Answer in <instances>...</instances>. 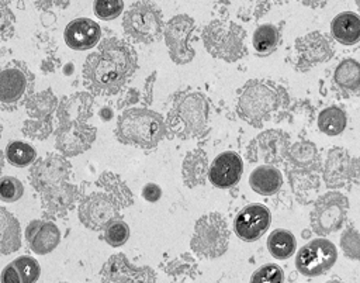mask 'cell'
<instances>
[{"label":"cell","mask_w":360,"mask_h":283,"mask_svg":"<svg viewBox=\"0 0 360 283\" xmlns=\"http://www.w3.org/2000/svg\"><path fill=\"white\" fill-rule=\"evenodd\" d=\"M138 69L134 46L121 38L108 37L83 63V83L93 96H112L124 90Z\"/></svg>","instance_id":"6da1fadb"},{"label":"cell","mask_w":360,"mask_h":283,"mask_svg":"<svg viewBox=\"0 0 360 283\" xmlns=\"http://www.w3.org/2000/svg\"><path fill=\"white\" fill-rule=\"evenodd\" d=\"M285 90L266 79L248 80L239 90L236 100L238 115L253 127L270 118L273 113L285 106Z\"/></svg>","instance_id":"7a4b0ae2"},{"label":"cell","mask_w":360,"mask_h":283,"mask_svg":"<svg viewBox=\"0 0 360 283\" xmlns=\"http://www.w3.org/2000/svg\"><path fill=\"white\" fill-rule=\"evenodd\" d=\"M167 125L162 114L146 107L125 108L115 125V137L121 144L143 149L155 148L167 137Z\"/></svg>","instance_id":"3957f363"},{"label":"cell","mask_w":360,"mask_h":283,"mask_svg":"<svg viewBox=\"0 0 360 283\" xmlns=\"http://www.w3.org/2000/svg\"><path fill=\"white\" fill-rule=\"evenodd\" d=\"M210 106L207 97L195 90H183L173 99L167 113V131L181 139L195 138L207 131Z\"/></svg>","instance_id":"277c9868"},{"label":"cell","mask_w":360,"mask_h":283,"mask_svg":"<svg viewBox=\"0 0 360 283\" xmlns=\"http://www.w3.org/2000/svg\"><path fill=\"white\" fill-rule=\"evenodd\" d=\"M121 27L131 42L152 44L163 35V14L153 1L138 0L124 13Z\"/></svg>","instance_id":"5b68a950"},{"label":"cell","mask_w":360,"mask_h":283,"mask_svg":"<svg viewBox=\"0 0 360 283\" xmlns=\"http://www.w3.org/2000/svg\"><path fill=\"white\" fill-rule=\"evenodd\" d=\"M229 238L226 218L221 213H207L195 221L190 246L200 258L214 259L228 251Z\"/></svg>","instance_id":"8992f818"},{"label":"cell","mask_w":360,"mask_h":283,"mask_svg":"<svg viewBox=\"0 0 360 283\" xmlns=\"http://www.w3.org/2000/svg\"><path fill=\"white\" fill-rule=\"evenodd\" d=\"M245 30L228 20H212L201 32L207 52L225 62H235L245 54Z\"/></svg>","instance_id":"52a82bcc"},{"label":"cell","mask_w":360,"mask_h":283,"mask_svg":"<svg viewBox=\"0 0 360 283\" xmlns=\"http://www.w3.org/2000/svg\"><path fill=\"white\" fill-rule=\"evenodd\" d=\"M34 75L21 61L0 65V110L13 111L34 92Z\"/></svg>","instance_id":"ba28073f"},{"label":"cell","mask_w":360,"mask_h":283,"mask_svg":"<svg viewBox=\"0 0 360 283\" xmlns=\"http://www.w3.org/2000/svg\"><path fill=\"white\" fill-rule=\"evenodd\" d=\"M349 200L336 190L323 193L316 199L309 214L311 229L321 237L330 235L342 228L349 213Z\"/></svg>","instance_id":"9c48e42d"},{"label":"cell","mask_w":360,"mask_h":283,"mask_svg":"<svg viewBox=\"0 0 360 283\" xmlns=\"http://www.w3.org/2000/svg\"><path fill=\"white\" fill-rule=\"evenodd\" d=\"M121 208L122 207L103 190L91 191L80 199L77 218L86 228L103 231L111 221L121 218Z\"/></svg>","instance_id":"30bf717a"},{"label":"cell","mask_w":360,"mask_h":283,"mask_svg":"<svg viewBox=\"0 0 360 283\" xmlns=\"http://www.w3.org/2000/svg\"><path fill=\"white\" fill-rule=\"evenodd\" d=\"M338 259V249L326 238H315L298 249L295 255L297 270L307 277L326 273Z\"/></svg>","instance_id":"8fae6325"},{"label":"cell","mask_w":360,"mask_h":283,"mask_svg":"<svg viewBox=\"0 0 360 283\" xmlns=\"http://www.w3.org/2000/svg\"><path fill=\"white\" fill-rule=\"evenodd\" d=\"M72 176V165L60 153L49 152L45 156L37 159L28 172V180L32 189L38 193L65 183Z\"/></svg>","instance_id":"7c38bea8"},{"label":"cell","mask_w":360,"mask_h":283,"mask_svg":"<svg viewBox=\"0 0 360 283\" xmlns=\"http://www.w3.org/2000/svg\"><path fill=\"white\" fill-rule=\"evenodd\" d=\"M194 27V20L187 14H177L172 17L163 27L165 44L172 61L177 65L191 62L195 55L194 49L190 46V37Z\"/></svg>","instance_id":"4fadbf2b"},{"label":"cell","mask_w":360,"mask_h":283,"mask_svg":"<svg viewBox=\"0 0 360 283\" xmlns=\"http://www.w3.org/2000/svg\"><path fill=\"white\" fill-rule=\"evenodd\" d=\"M321 170L328 187H345L352 182H357L359 159L352 156L346 148L332 146L326 153V161Z\"/></svg>","instance_id":"5bb4252c"},{"label":"cell","mask_w":360,"mask_h":283,"mask_svg":"<svg viewBox=\"0 0 360 283\" xmlns=\"http://www.w3.org/2000/svg\"><path fill=\"white\" fill-rule=\"evenodd\" d=\"M335 52L333 42L329 35L312 31L295 41V68L298 70H308L312 66L328 62Z\"/></svg>","instance_id":"9a60e30c"},{"label":"cell","mask_w":360,"mask_h":283,"mask_svg":"<svg viewBox=\"0 0 360 283\" xmlns=\"http://www.w3.org/2000/svg\"><path fill=\"white\" fill-rule=\"evenodd\" d=\"M103 283H155L156 272L150 266H135L125 253L110 256L100 270Z\"/></svg>","instance_id":"2e32d148"},{"label":"cell","mask_w":360,"mask_h":283,"mask_svg":"<svg viewBox=\"0 0 360 283\" xmlns=\"http://www.w3.org/2000/svg\"><path fill=\"white\" fill-rule=\"evenodd\" d=\"M290 145L288 134L280 130H267L256 135L246 148V158L249 162H264V165H274L285 159V152Z\"/></svg>","instance_id":"e0dca14e"},{"label":"cell","mask_w":360,"mask_h":283,"mask_svg":"<svg viewBox=\"0 0 360 283\" xmlns=\"http://www.w3.org/2000/svg\"><path fill=\"white\" fill-rule=\"evenodd\" d=\"M97 135L96 127L87 122L59 124L55 131V148L65 158H73L86 152Z\"/></svg>","instance_id":"ac0fdd59"},{"label":"cell","mask_w":360,"mask_h":283,"mask_svg":"<svg viewBox=\"0 0 360 283\" xmlns=\"http://www.w3.org/2000/svg\"><path fill=\"white\" fill-rule=\"evenodd\" d=\"M271 224L270 210L259 203L245 206L233 220V232L245 242H255L267 232Z\"/></svg>","instance_id":"d6986e66"},{"label":"cell","mask_w":360,"mask_h":283,"mask_svg":"<svg viewBox=\"0 0 360 283\" xmlns=\"http://www.w3.org/2000/svg\"><path fill=\"white\" fill-rule=\"evenodd\" d=\"M41 194V208L48 217H63L66 215L75 204L82 199V189L73 183L65 182L52 186Z\"/></svg>","instance_id":"ffe728a7"},{"label":"cell","mask_w":360,"mask_h":283,"mask_svg":"<svg viewBox=\"0 0 360 283\" xmlns=\"http://www.w3.org/2000/svg\"><path fill=\"white\" fill-rule=\"evenodd\" d=\"M243 172L240 156L233 151L219 153L208 168L207 177L218 189H229L238 184Z\"/></svg>","instance_id":"44dd1931"},{"label":"cell","mask_w":360,"mask_h":283,"mask_svg":"<svg viewBox=\"0 0 360 283\" xmlns=\"http://www.w3.org/2000/svg\"><path fill=\"white\" fill-rule=\"evenodd\" d=\"M28 248L37 255L51 253L60 242V231L51 220H32L24 232Z\"/></svg>","instance_id":"7402d4cb"},{"label":"cell","mask_w":360,"mask_h":283,"mask_svg":"<svg viewBox=\"0 0 360 283\" xmlns=\"http://www.w3.org/2000/svg\"><path fill=\"white\" fill-rule=\"evenodd\" d=\"M63 38L69 48L75 51H87L100 42L101 28L96 21L87 17L75 18L65 27Z\"/></svg>","instance_id":"603a6c76"},{"label":"cell","mask_w":360,"mask_h":283,"mask_svg":"<svg viewBox=\"0 0 360 283\" xmlns=\"http://www.w3.org/2000/svg\"><path fill=\"white\" fill-rule=\"evenodd\" d=\"M94 97L90 92H76L65 96L56 107V118L59 124L87 122L93 115Z\"/></svg>","instance_id":"cb8c5ba5"},{"label":"cell","mask_w":360,"mask_h":283,"mask_svg":"<svg viewBox=\"0 0 360 283\" xmlns=\"http://www.w3.org/2000/svg\"><path fill=\"white\" fill-rule=\"evenodd\" d=\"M285 159L288 165L297 169L308 172H319L322 169L319 151L311 141H297L288 145L285 152Z\"/></svg>","instance_id":"d4e9b609"},{"label":"cell","mask_w":360,"mask_h":283,"mask_svg":"<svg viewBox=\"0 0 360 283\" xmlns=\"http://www.w3.org/2000/svg\"><path fill=\"white\" fill-rule=\"evenodd\" d=\"M208 168H210V163H208V156L205 151L200 148L188 151L181 165V175L186 186L197 187L200 184H204L208 175Z\"/></svg>","instance_id":"484cf974"},{"label":"cell","mask_w":360,"mask_h":283,"mask_svg":"<svg viewBox=\"0 0 360 283\" xmlns=\"http://www.w3.org/2000/svg\"><path fill=\"white\" fill-rule=\"evenodd\" d=\"M249 184L253 191L262 196H271L283 186V175L274 165H260L249 176Z\"/></svg>","instance_id":"4316f807"},{"label":"cell","mask_w":360,"mask_h":283,"mask_svg":"<svg viewBox=\"0 0 360 283\" xmlns=\"http://www.w3.org/2000/svg\"><path fill=\"white\" fill-rule=\"evenodd\" d=\"M330 32L335 41L342 45H354L360 39V17L353 11L338 14L330 23Z\"/></svg>","instance_id":"83f0119b"},{"label":"cell","mask_w":360,"mask_h":283,"mask_svg":"<svg viewBox=\"0 0 360 283\" xmlns=\"http://www.w3.org/2000/svg\"><path fill=\"white\" fill-rule=\"evenodd\" d=\"M333 84L345 96L357 94L360 90V65L353 58L343 59L333 70Z\"/></svg>","instance_id":"f1b7e54d"},{"label":"cell","mask_w":360,"mask_h":283,"mask_svg":"<svg viewBox=\"0 0 360 283\" xmlns=\"http://www.w3.org/2000/svg\"><path fill=\"white\" fill-rule=\"evenodd\" d=\"M21 248V227L18 220L0 207V255H8Z\"/></svg>","instance_id":"f546056e"},{"label":"cell","mask_w":360,"mask_h":283,"mask_svg":"<svg viewBox=\"0 0 360 283\" xmlns=\"http://www.w3.org/2000/svg\"><path fill=\"white\" fill-rule=\"evenodd\" d=\"M96 184L104 193L111 196L121 207H128L134 203V194L131 189L117 173H112L108 170L103 172L96 180Z\"/></svg>","instance_id":"4dcf8cb0"},{"label":"cell","mask_w":360,"mask_h":283,"mask_svg":"<svg viewBox=\"0 0 360 283\" xmlns=\"http://www.w3.org/2000/svg\"><path fill=\"white\" fill-rule=\"evenodd\" d=\"M58 104V99L51 89L32 93L24 103L27 114L31 118H51V115L56 111Z\"/></svg>","instance_id":"1f68e13d"},{"label":"cell","mask_w":360,"mask_h":283,"mask_svg":"<svg viewBox=\"0 0 360 283\" xmlns=\"http://www.w3.org/2000/svg\"><path fill=\"white\" fill-rule=\"evenodd\" d=\"M267 249L276 259H288L297 249V239L288 229L277 228L267 238Z\"/></svg>","instance_id":"d6a6232c"},{"label":"cell","mask_w":360,"mask_h":283,"mask_svg":"<svg viewBox=\"0 0 360 283\" xmlns=\"http://www.w3.org/2000/svg\"><path fill=\"white\" fill-rule=\"evenodd\" d=\"M346 124H347L346 113L338 106L326 107L318 115V128H319V131L329 135V137H335V135L342 134L346 128Z\"/></svg>","instance_id":"836d02e7"},{"label":"cell","mask_w":360,"mask_h":283,"mask_svg":"<svg viewBox=\"0 0 360 283\" xmlns=\"http://www.w3.org/2000/svg\"><path fill=\"white\" fill-rule=\"evenodd\" d=\"M280 42V30L274 24L259 25L252 37V44L259 55H270Z\"/></svg>","instance_id":"e575fe53"},{"label":"cell","mask_w":360,"mask_h":283,"mask_svg":"<svg viewBox=\"0 0 360 283\" xmlns=\"http://www.w3.org/2000/svg\"><path fill=\"white\" fill-rule=\"evenodd\" d=\"M4 158L15 168H24L32 165L37 159V149L28 142L11 141L4 149Z\"/></svg>","instance_id":"d590c367"},{"label":"cell","mask_w":360,"mask_h":283,"mask_svg":"<svg viewBox=\"0 0 360 283\" xmlns=\"http://www.w3.org/2000/svg\"><path fill=\"white\" fill-rule=\"evenodd\" d=\"M162 268L167 275L173 276V279H184V276L194 279L198 275L197 262L190 253H181L180 256H176L163 263Z\"/></svg>","instance_id":"8d00e7d4"},{"label":"cell","mask_w":360,"mask_h":283,"mask_svg":"<svg viewBox=\"0 0 360 283\" xmlns=\"http://www.w3.org/2000/svg\"><path fill=\"white\" fill-rule=\"evenodd\" d=\"M11 263L18 272L21 283H37L41 275V268L37 259L30 255H22L15 258Z\"/></svg>","instance_id":"74e56055"},{"label":"cell","mask_w":360,"mask_h":283,"mask_svg":"<svg viewBox=\"0 0 360 283\" xmlns=\"http://www.w3.org/2000/svg\"><path fill=\"white\" fill-rule=\"evenodd\" d=\"M103 231H104L103 234L104 241L112 248L124 245L129 238V227L122 218H117L111 221Z\"/></svg>","instance_id":"f35d334b"},{"label":"cell","mask_w":360,"mask_h":283,"mask_svg":"<svg viewBox=\"0 0 360 283\" xmlns=\"http://www.w3.org/2000/svg\"><path fill=\"white\" fill-rule=\"evenodd\" d=\"M21 131L25 137L31 139L42 141L52 134L53 128L51 118H30L22 122Z\"/></svg>","instance_id":"ab89813d"},{"label":"cell","mask_w":360,"mask_h":283,"mask_svg":"<svg viewBox=\"0 0 360 283\" xmlns=\"http://www.w3.org/2000/svg\"><path fill=\"white\" fill-rule=\"evenodd\" d=\"M340 248L346 258L352 260L360 259V235L354 225H347L342 232Z\"/></svg>","instance_id":"60d3db41"},{"label":"cell","mask_w":360,"mask_h":283,"mask_svg":"<svg viewBox=\"0 0 360 283\" xmlns=\"http://www.w3.org/2000/svg\"><path fill=\"white\" fill-rule=\"evenodd\" d=\"M249 283H284V272L276 263H266L252 273Z\"/></svg>","instance_id":"b9f144b4"},{"label":"cell","mask_w":360,"mask_h":283,"mask_svg":"<svg viewBox=\"0 0 360 283\" xmlns=\"http://www.w3.org/2000/svg\"><path fill=\"white\" fill-rule=\"evenodd\" d=\"M24 194L22 183L14 176L0 177V200L4 203H14Z\"/></svg>","instance_id":"7bdbcfd3"},{"label":"cell","mask_w":360,"mask_h":283,"mask_svg":"<svg viewBox=\"0 0 360 283\" xmlns=\"http://www.w3.org/2000/svg\"><path fill=\"white\" fill-rule=\"evenodd\" d=\"M93 10H94V14L104 21L114 20L122 13L124 1L122 0H94Z\"/></svg>","instance_id":"ee69618b"},{"label":"cell","mask_w":360,"mask_h":283,"mask_svg":"<svg viewBox=\"0 0 360 283\" xmlns=\"http://www.w3.org/2000/svg\"><path fill=\"white\" fill-rule=\"evenodd\" d=\"M15 28V17L11 8L0 1V42L7 41L13 37Z\"/></svg>","instance_id":"f6af8a7d"},{"label":"cell","mask_w":360,"mask_h":283,"mask_svg":"<svg viewBox=\"0 0 360 283\" xmlns=\"http://www.w3.org/2000/svg\"><path fill=\"white\" fill-rule=\"evenodd\" d=\"M141 100V93L138 89H134V87H128L122 92L121 97L118 99L117 101V107L118 108H131L134 107L138 101Z\"/></svg>","instance_id":"bcb514c9"},{"label":"cell","mask_w":360,"mask_h":283,"mask_svg":"<svg viewBox=\"0 0 360 283\" xmlns=\"http://www.w3.org/2000/svg\"><path fill=\"white\" fill-rule=\"evenodd\" d=\"M156 72H152L146 79H145V86H143V92L141 94V100L145 106H150L152 100H153V89H155V83H156Z\"/></svg>","instance_id":"7dc6e473"},{"label":"cell","mask_w":360,"mask_h":283,"mask_svg":"<svg viewBox=\"0 0 360 283\" xmlns=\"http://www.w3.org/2000/svg\"><path fill=\"white\" fill-rule=\"evenodd\" d=\"M142 197L149 201V203H155L162 197V189L159 184L156 183H146L142 187Z\"/></svg>","instance_id":"c3c4849f"},{"label":"cell","mask_w":360,"mask_h":283,"mask_svg":"<svg viewBox=\"0 0 360 283\" xmlns=\"http://www.w3.org/2000/svg\"><path fill=\"white\" fill-rule=\"evenodd\" d=\"M0 282L1 283H21L18 272L15 270V268L13 266L11 262L3 268V270L0 273Z\"/></svg>","instance_id":"681fc988"},{"label":"cell","mask_w":360,"mask_h":283,"mask_svg":"<svg viewBox=\"0 0 360 283\" xmlns=\"http://www.w3.org/2000/svg\"><path fill=\"white\" fill-rule=\"evenodd\" d=\"M59 63H60L59 58H56L55 55L51 54V55H48L45 59H42L39 68H41V72H42V73L51 75V73L56 72V69L59 68Z\"/></svg>","instance_id":"f907efd6"},{"label":"cell","mask_w":360,"mask_h":283,"mask_svg":"<svg viewBox=\"0 0 360 283\" xmlns=\"http://www.w3.org/2000/svg\"><path fill=\"white\" fill-rule=\"evenodd\" d=\"M35 44H37V46H38L39 49H45L46 52H51L52 48L55 46L53 42H52V39H49L45 34H38V35L35 37Z\"/></svg>","instance_id":"816d5d0a"},{"label":"cell","mask_w":360,"mask_h":283,"mask_svg":"<svg viewBox=\"0 0 360 283\" xmlns=\"http://www.w3.org/2000/svg\"><path fill=\"white\" fill-rule=\"evenodd\" d=\"M41 23L44 27H52L56 23V15L52 11H42L41 15Z\"/></svg>","instance_id":"f5cc1de1"},{"label":"cell","mask_w":360,"mask_h":283,"mask_svg":"<svg viewBox=\"0 0 360 283\" xmlns=\"http://www.w3.org/2000/svg\"><path fill=\"white\" fill-rule=\"evenodd\" d=\"M304 6L307 7H311V8H318V7H322L325 6L329 0H300Z\"/></svg>","instance_id":"db71d44e"},{"label":"cell","mask_w":360,"mask_h":283,"mask_svg":"<svg viewBox=\"0 0 360 283\" xmlns=\"http://www.w3.org/2000/svg\"><path fill=\"white\" fill-rule=\"evenodd\" d=\"M52 4H53V0H35V7L41 11H48Z\"/></svg>","instance_id":"11a10c76"},{"label":"cell","mask_w":360,"mask_h":283,"mask_svg":"<svg viewBox=\"0 0 360 283\" xmlns=\"http://www.w3.org/2000/svg\"><path fill=\"white\" fill-rule=\"evenodd\" d=\"M98 114H100L101 120L108 121V120H111V117H112V110H111L110 107H103V108L98 111Z\"/></svg>","instance_id":"9f6ffc18"},{"label":"cell","mask_w":360,"mask_h":283,"mask_svg":"<svg viewBox=\"0 0 360 283\" xmlns=\"http://www.w3.org/2000/svg\"><path fill=\"white\" fill-rule=\"evenodd\" d=\"M73 70H75V65H73L72 62H69L68 65H65V66H63V75H66V76L72 75V73H73Z\"/></svg>","instance_id":"6f0895ef"},{"label":"cell","mask_w":360,"mask_h":283,"mask_svg":"<svg viewBox=\"0 0 360 283\" xmlns=\"http://www.w3.org/2000/svg\"><path fill=\"white\" fill-rule=\"evenodd\" d=\"M53 4H56L59 8H66L70 4V0H53Z\"/></svg>","instance_id":"680465c9"},{"label":"cell","mask_w":360,"mask_h":283,"mask_svg":"<svg viewBox=\"0 0 360 283\" xmlns=\"http://www.w3.org/2000/svg\"><path fill=\"white\" fill-rule=\"evenodd\" d=\"M4 162H6L4 152H1V151H0V173H1V170H3V168H4Z\"/></svg>","instance_id":"91938a15"},{"label":"cell","mask_w":360,"mask_h":283,"mask_svg":"<svg viewBox=\"0 0 360 283\" xmlns=\"http://www.w3.org/2000/svg\"><path fill=\"white\" fill-rule=\"evenodd\" d=\"M326 283H345V282H342V280H338V279H332V280H328Z\"/></svg>","instance_id":"94428289"},{"label":"cell","mask_w":360,"mask_h":283,"mask_svg":"<svg viewBox=\"0 0 360 283\" xmlns=\"http://www.w3.org/2000/svg\"><path fill=\"white\" fill-rule=\"evenodd\" d=\"M1 132H3V125H1V122H0V138H1Z\"/></svg>","instance_id":"6125c7cd"},{"label":"cell","mask_w":360,"mask_h":283,"mask_svg":"<svg viewBox=\"0 0 360 283\" xmlns=\"http://www.w3.org/2000/svg\"><path fill=\"white\" fill-rule=\"evenodd\" d=\"M6 1H13V0H6Z\"/></svg>","instance_id":"be15d7a7"},{"label":"cell","mask_w":360,"mask_h":283,"mask_svg":"<svg viewBox=\"0 0 360 283\" xmlns=\"http://www.w3.org/2000/svg\"><path fill=\"white\" fill-rule=\"evenodd\" d=\"M60 283H66V282H60Z\"/></svg>","instance_id":"e7e4bbea"}]
</instances>
